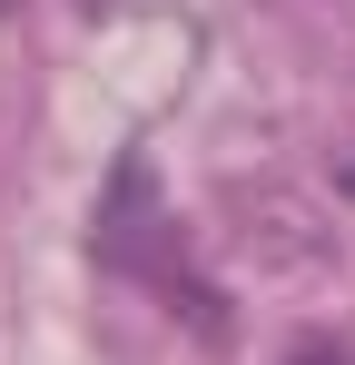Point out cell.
Masks as SVG:
<instances>
[{
    "label": "cell",
    "instance_id": "obj_1",
    "mask_svg": "<svg viewBox=\"0 0 355 365\" xmlns=\"http://www.w3.org/2000/svg\"><path fill=\"white\" fill-rule=\"evenodd\" d=\"M89 257H99V267H118V277H148L158 297H178L187 316H197V336H217V326H227L217 287L187 267V247H178L168 207H158V178H148V158H118L109 197H99V217H89Z\"/></svg>",
    "mask_w": 355,
    "mask_h": 365
},
{
    "label": "cell",
    "instance_id": "obj_2",
    "mask_svg": "<svg viewBox=\"0 0 355 365\" xmlns=\"http://www.w3.org/2000/svg\"><path fill=\"white\" fill-rule=\"evenodd\" d=\"M277 365H346V346H326V336H296Z\"/></svg>",
    "mask_w": 355,
    "mask_h": 365
},
{
    "label": "cell",
    "instance_id": "obj_3",
    "mask_svg": "<svg viewBox=\"0 0 355 365\" xmlns=\"http://www.w3.org/2000/svg\"><path fill=\"white\" fill-rule=\"evenodd\" d=\"M336 187H346V197H355V158H346V168H336Z\"/></svg>",
    "mask_w": 355,
    "mask_h": 365
},
{
    "label": "cell",
    "instance_id": "obj_4",
    "mask_svg": "<svg viewBox=\"0 0 355 365\" xmlns=\"http://www.w3.org/2000/svg\"><path fill=\"white\" fill-rule=\"evenodd\" d=\"M79 10H109V0H79Z\"/></svg>",
    "mask_w": 355,
    "mask_h": 365
},
{
    "label": "cell",
    "instance_id": "obj_5",
    "mask_svg": "<svg viewBox=\"0 0 355 365\" xmlns=\"http://www.w3.org/2000/svg\"><path fill=\"white\" fill-rule=\"evenodd\" d=\"M0 10H20V0H0Z\"/></svg>",
    "mask_w": 355,
    "mask_h": 365
}]
</instances>
